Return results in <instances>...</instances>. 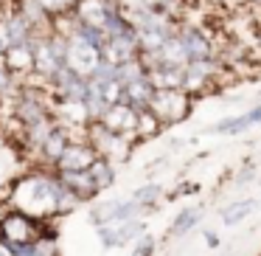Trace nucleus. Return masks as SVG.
<instances>
[{"instance_id": "c756f323", "label": "nucleus", "mask_w": 261, "mask_h": 256, "mask_svg": "<svg viewBox=\"0 0 261 256\" xmlns=\"http://www.w3.org/2000/svg\"><path fill=\"white\" fill-rule=\"evenodd\" d=\"M255 177H258V166L244 164L242 169H236V175H233V186H247V183L255 180Z\"/></svg>"}, {"instance_id": "9b49d317", "label": "nucleus", "mask_w": 261, "mask_h": 256, "mask_svg": "<svg viewBox=\"0 0 261 256\" xmlns=\"http://www.w3.org/2000/svg\"><path fill=\"white\" fill-rule=\"evenodd\" d=\"M79 135H85V132H79ZM76 135V130H70L68 124H62L59 121L57 127L51 130V135L45 138V144L40 147V152H37V166H45V169H54L57 166V160L62 158V152L68 149V144L73 141V138H79Z\"/></svg>"}, {"instance_id": "6ab92c4d", "label": "nucleus", "mask_w": 261, "mask_h": 256, "mask_svg": "<svg viewBox=\"0 0 261 256\" xmlns=\"http://www.w3.org/2000/svg\"><path fill=\"white\" fill-rule=\"evenodd\" d=\"M152 96H154V85H152V79H149V74H143V76H138V79L121 85V102L132 104L135 110H149Z\"/></svg>"}, {"instance_id": "9d476101", "label": "nucleus", "mask_w": 261, "mask_h": 256, "mask_svg": "<svg viewBox=\"0 0 261 256\" xmlns=\"http://www.w3.org/2000/svg\"><path fill=\"white\" fill-rule=\"evenodd\" d=\"M132 217H143L141 205H138L132 197L104 200V203L90 205V222L93 225H107V222H121V220H132Z\"/></svg>"}, {"instance_id": "cd10ccee", "label": "nucleus", "mask_w": 261, "mask_h": 256, "mask_svg": "<svg viewBox=\"0 0 261 256\" xmlns=\"http://www.w3.org/2000/svg\"><path fill=\"white\" fill-rule=\"evenodd\" d=\"M154 253H158V239L146 231L143 237H138L135 242H132V253L129 256H154Z\"/></svg>"}, {"instance_id": "f257e3e1", "label": "nucleus", "mask_w": 261, "mask_h": 256, "mask_svg": "<svg viewBox=\"0 0 261 256\" xmlns=\"http://www.w3.org/2000/svg\"><path fill=\"white\" fill-rule=\"evenodd\" d=\"M6 205L25 211L37 220H54V217L70 214L76 205H82V200L65 186L57 169L34 166L31 172H25L23 177H17L9 186Z\"/></svg>"}, {"instance_id": "412c9836", "label": "nucleus", "mask_w": 261, "mask_h": 256, "mask_svg": "<svg viewBox=\"0 0 261 256\" xmlns=\"http://www.w3.org/2000/svg\"><path fill=\"white\" fill-rule=\"evenodd\" d=\"M258 211V200L255 197H239V200H230L219 208V220L225 222L227 228H236L239 222H244L250 214Z\"/></svg>"}, {"instance_id": "6e6552de", "label": "nucleus", "mask_w": 261, "mask_h": 256, "mask_svg": "<svg viewBox=\"0 0 261 256\" xmlns=\"http://www.w3.org/2000/svg\"><path fill=\"white\" fill-rule=\"evenodd\" d=\"M96 234H98V242L107 250L124 248V245H132L138 237L146 234V220L132 217V220H121V222H107V225H96Z\"/></svg>"}, {"instance_id": "4468645a", "label": "nucleus", "mask_w": 261, "mask_h": 256, "mask_svg": "<svg viewBox=\"0 0 261 256\" xmlns=\"http://www.w3.org/2000/svg\"><path fill=\"white\" fill-rule=\"evenodd\" d=\"M96 158H98L96 149L87 144L85 135H79V138H73V141L68 144V149L62 152V158L57 160L54 169L57 172H85V169H90V164Z\"/></svg>"}, {"instance_id": "a211bd4d", "label": "nucleus", "mask_w": 261, "mask_h": 256, "mask_svg": "<svg viewBox=\"0 0 261 256\" xmlns=\"http://www.w3.org/2000/svg\"><path fill=\"white\" fill-rule=\"evenodd\" d=\"M3 62L20 82H25L29 76H34V42L31 45H12L3 54Z\"/></svg>"}, {"instance_id": "e433bc0d", "label": "nucleus", "mask_w": 261, "mask_h": 256, "mask_svg": "<svg viewBox=\"0 0 261 256\" xmlns=\"http://www.w3.org/2000/svg\"><path fill=\"white\" fill-rule=\"evenodd\" d=\"M0 256H6V253H3V248H0Z\"/></svg>"}, {"instance_id": "393cba45", "label": "nucleus", "mask_w": 261, "mask_h": 256, "mask_svg": "<svg viewBox=\"0 0 261 256\" xmlns=\"http://www.w3.org/2000/svg\"><path fill=\"white\" fill-rule=\"evenodd\" d=\"M132 200L141 205L143 214H149V211H154L158 203L163 200V186H160V183H143V186H138L135 192H132Z\"/></svg>"}, {"instance_id": "4be33fe9", "label": "nucleus", "mask_w": 261, "mask_h": 256, "mask_svg": "<svg viewBox=\"0 0 261 256\" xmlns=\"http://www.w3.org/2000/svg\"><path fill=\"white\" fill-rule=\"evenodd\" d=\"M182 68L186 65H169L158 62L152 68H146L149 79H152L154 90H171V87H182Z\"/></svg>"}, {"instance_id": "5701e85b", "label": "nucleus", "mask_w": 261, "mask_h": 256, "mask_svg": "<svg viewBox=\"0 0 261 256\" xmlns=\"http://www.w3.org/2000/svg\"><path fill=\"white\" fill-rule=\"evenodd\" d=\"M59 177H62L65 186H68L82 203H93V200L98 197V186L93 183V177L87 169L85 172H59Z\"/></svg>"}, {"instance_id": "2eb2a0df", "label": "nucleus", "mask_w": 261, "mask_h": 256, "mask_svg": "<svg viewBox=\"0 0 261 256\" xmlns=\"http://www.w3.org/2000/svg\"><path fill=\"white\" fill-rule=\"evenodd\" d=\"M9 256H59V234L54 225H48L40 237H34L31 242H23V245H14L9 242L6 248Z\"/></svg>"}, {"instance_id": "1a4fd4ad", "label": "nucleus", "mask_w": 261, "mask_h": 256, "mask_svg": "<svg viewBox=\"0 0 261 256\" xmlns=\"http://www.w3.org/2000/svg\"><path fill=\"white\" fill-rule=\"evenodd\" d=\"M48 90H51L54 99H62V102H82L87 93V76L73 71L70 65H65V68L57 71V76L51 79Z\"/></svg>"}, {"instance_id": "7ed1b4c3", "label": "nucleus", "mask_w": 261, "mask_h": 256, "mask_svg": "<svg viewBox=\"0 0 261 256\" xmlns=\"http://www.w3.org/2000/svg\"><path fill=\"white\" fill-rule=\"evenodd\" d=\"M85 138H87V144L96 149L98 158L113 160L115 166L126 164V160L132 158V152H135V144H138L135 138H129V135L113 132L107 124H101V121H90V124L85 127Z\"/></svg>"}, {"instance_id": "f8f14e48", "label": "nucleus", "mask_w": 261, "mask_h": 256, "mask_svg": "<svg viewBox=\"0 0 261 256\" xmlns=\"http://www.w3.org/2000/svg\"><path fill=\"white\" fill-rule=\"evenodd\" d=\"M118 9H121V0H79V3L70 9V17L104 31L107 17L113 12H118Z\"/></svg>"}, {"instance_id": "aec40b11", "label": "nucleus", "mask_w": 261, "mask_h": 256, "mask_svg": "<svg viewBox=\"0 0 261 256\" xmlns=\"http://www.w3.org/2000/svg\"><path fill=\"white\" fill-rule=\"evenodd\" d=\"M202 217H205V208H202V205H186V208H180V211L174 214V220H171L169 231H166V234H169V239H182V237H188L194 228H199Z\"/></svg>"}, {"instance_id": "4c0bfd02", "label": "nucleus", "mask_w": 261, "mask_h": 256, "mask_svg": "<svg viewBox=\"0 0 261 256\" xmlns=\"http://www.w3.org/2000/svg\"><path fill=\"white\" fill-rule=\"evenodd\" d=\"M0 104H3V102H0Z\"/></svg>"}, {"instance_id": "f3484780", "label": "nucleus", "mask_w": 261, "mask_h": 256, "mask_svg": "<svg viewBox=\"0 0 261 256\" xmlns=\"http://www.w3.org/2000/svg\"><path fill=\"white\" fill-rule=\"evenodd\" d=\"M138 113L141 110H135L132 104L126 102H115L107 107V113H104L101 124H107L113 132H121V135H129L135 138V130H138ZM138 141V138H135Z\"/></svg>"}, {"instance_id": "a878e982", "label": "nucleus", "mask_w": 261, "mask_h": 256, "mask_svg": "<svg viewBox=\"0 0 261 256\" xmlns=\"http://www.w3.org/2000/svg\"><path fill=\"white\" fill-rule=\"evenodd\" d=\"M163 130H166V127L154 119L152 110H141V113H138V130H135L138 141H143V138H154V135H160Z\"/></svg>"}, {"instance_id": "f704fd0d", "label": "nucleus", "mask_w": 261, "mask_h": 256, "mask_svg": "<svg viewBox=\"0 0 261 256\" xmlns=\"http://www.w3.org/2000/svg\"><path fill=\"white\" fill-rule=\"evenodd\" d=\"M250 3H258V6H261V0H250Z\"/></svg>"}, {"instance_id": "72a5a7b5", "label": "nucleus", "mask_w": 261, "mask_h": 256, "mask_svg": "<svg viewBox=\"0 0 261 256\" xmlns=\"http://www.w3.org/2000/svg\"><path fill=\"white\" fill-rule=\"evenodd\" d=\"M76 3H79V0H70V6H76Z\"/></svg>"}, {"instance_id": "c9c22d12", "label": "nucleus", "mask_w": 261, "mask_h": 256, "mask_svg": "<svg viewBox=\"0 0 261 256\" xmlns=\"http://www.w3.org/2000/svg\"><path fill=\"white\" fill-rule=\"evenodd\" d=\"M3 208H6V205H3V203H0V211H3Z\"/></svg>"}, {"instance_id": "473e14b6", "label": "nucleus", "mask_w": 261, "mask_h": 256, "mask_svg": "<svg viewBox=\"0 0 261 256\" xmlns=\"http://www.w3.org/2000/svg\"><path fill=\"white\" fill-rule=\"evenodd\" d=\"M12 48V42H9V34H6V29H3V23H0V57Z\"/></svg>"}, {"instance_id": "b1692460", "label": "nucleus", "mask_w": 261, "mask_h": 256, "mask_svg": "<svg viewBox=\"0 0 261 256\" xmlns=\"http://www.w3.org/2000/svg\"><path fill=\"white\" fill-rule=\"evenodd\" d=\"M87 172H90L93 183L98 186V192H104V189H113L115 180H118V166H115L113 160H107V158H96Z\"/></svg>"}, {"instance_id": "f03ea898", "label": "nucleus", "mask_w": 261, "mask_h": 256, "mask_svg": "<svg viewBox=\"0 0 261 256\" xmlns=\"http://www.w3.org/2000/svg\"><path fill=\"white\" fill-rule=\"evenodd\" d=\"M6 104H9V119L14 121L17 130L54 115L51 90L42 85H31V82H20V87L14 90L12 99H6Z\"/></svg>"}, {"instance_id": "2f4dec72", "label": "nucleus", "mask_w": 261, "mask_h": 256, "mask_svg": "<svg viewBox=\"0 0 261 256\" xmlns=\"http://www.w3.org/2000/svg\"><path fill=\"white\" fill-rule=\"evenodd\" d=\"M154 3H163V6H169V9H174V12L182 14V9H186L188 0H154Z\"/></svg>"}, {"instance_id": "ddd939ff", "label": "nucleus", "mask_w": 261, "mask_h": 256, "mask_svg": "<svg viewBox=\"0 0 261 256\" xmlns=\"http://www.w3.org/2000/svg\"><path fill=\"white\" fill-rule=\"evenodd\" d=\"M261 127V104H253L250 110L244 113H236V115H225L219 119L216 124H211L208 130L216 132V135H227V138H236V135H244V132Z\"/></svg>"}, {"instance_id": "c85d7f7f", "label": "nucleus", "mask_w": 261, "mask_h": 256, "mask_svg": "<svg viewBox=\"0 0 261 256\" xmlns=\"http://www.w3.org/2000/svg\"><path fill=\"white\" fill-rule=\"evenodd\" d=\"M37 3H40L42 9H45L48 14H51L54 20L57 17H65V14H70V0H37Z\"/></svg>"}, {"instance_id": "20e7f679", "label": "nucleus", "mask_w": 261, "mask_h": 256, "mask_svg": "<svg viewBox=\"0 0 261 256\" xmlns=\"http://www.w3.org/2000/svg\"><path fill=\"white\" fill-rule=\"evenodd\" d=\"M48 225H51V220H37V217L25 214V211L6 205V208L0 211V248H6L9 242H14V245L31 242Z\"/></svg>"}, {"instance_id": "423d86ee", "label": "nucleus", "mask_w": 261, "mask_h": 256, "mask_svg": "<svg viewBox=\"0 0 261 256\" xmlns=\"http://www.w3.org/2000/svg\"><path fill=\"white\" fill-rule=\"evenodd\" d=\"M177 40H180L182 51H186L188 62H205V59H219V45H216L214 34L197 23H186L180 20L177 26Z\"/></svg>"}, {"instance_id": "0eeeda50", "label": "nucleus", "mask_w": 261, "mask_h": 256, "mask_svg": "<svg viewBox=\"0 0 261 256\" xmlns=\"http://www.w3.org/2000/svg\"><path fill=\"white\" fill-rule=\"evenodd\" d=\"M225 71V65L219 59H205V62H188L182 68V90L191 93L194 99L208 93L216 85L219 74Z\"/></svg>"}, {"instance_id": "7c9ffc66", "label": "nucleus", "mask_w": 261, "mask_h": 256, "mask_svg": "<svg viewBox=\"0 0 261 256\" xmlns=\"http://www.w3.org/2000/svg\"><path fill=\"white\" fill-rule=\"evenodd\" d=\"M202 237H205V245H208L211 250H216V248H219V237H216L214 231H208V228H202Z\"/></svg>"}, {"instance_id": "dca6fc26", "label": "nucleus", "mask_w": 261, "mask_h": 256, "mask_svg": "<svg viewBox=\"0 0 261 256\" xmlns=\"http://www.w3.org/2000/svg\"><path fill=\"white\" fill-rule=\"evenodd\" d=\"M98 62H101V51L98 48H93L90 42H85L76 34H68V65L70 68L87 76Z\"/></svg>"}, {"instance_id": "39448f33", "label": "nucleus", "mask_w": 261, "mask_h": 256, "mask_svg": "<svg viewBox=\"0 0 261 256\" xmlns=\"http://www.w3.org/2000/svg\"><path fill=\"white\" fill-rule=\"evenodd\" d=\"M149 110L154 113V119L163 127L180 124L191 115L194 110V96L186 93L182 87H171V90H154L152 102H149Z\"/></svg>"}, {"instance_id": "bb28decb", "label": "nucleus", "mask_w": 261, "mask_h": 256, "mask_svg": "<svg viewBox=\"0 0 261 256\" xmlns=\"http://www.w3.org/2000/svg\"><path fill=\"white\" fill-rule=\"evenodd\" d=\"M17 87H20V79H17V76H14L12 71L6 68V62H3V57H0V102L12 99Z\"/></svg>"}]
</instances>
